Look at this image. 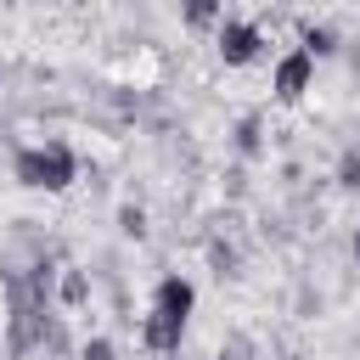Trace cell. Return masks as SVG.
I'll return each mask as SVG.
<instances>
[{
	"label": "cell",
	"mask_w": 360,
	"mask_h": 360,
	"mask_svg": "<svg viewBox=\"0 0 360 360\" xmlns=\"http://www.w3.org/2000/svg\"><path fill=\"white\" fill-rule=\"evenodd\" d=\"M11 169H17V180H22V186H34V191H68V186H73V174H79V163H73L68 141L22 146V152L11 158Z\"/></svg>",
	"instance_id": "6da1fadb"
},
{
	"label": "cell",
	"mask_w": 360,
	"mask_h": 360,
	"mask_svg": "<svg viewBox=\"0 0 360 360\" xmlns=\"http://www.w3.org/2000/svg\"><path fill=\"white\" fill-rule=\"evenodd\" d=\"M309 73H315V62H309L304 51H287V56L276 62V96H281V101H298V96L309 90Z\"/></svg>",
	"instance_id": "277c9868"
},
{
	"label": "cell",
	"mask_w": 360,
	"mask_h": 360,
	"mask_svg": "<svg viewBox=\"0 0 360 360\" xmlns=\"http://www.w3.org/2000/svg\"><path fill=\"white\" fill-rule=\"evenodd\" d=\"M219 56H225V68H248L253 56H259V45H264V34H259V22H242V17H225L219 22Z\"/></svg>",
	"instance_id": "7a4b0ae2"
},
{
	"label": "cell",
	"mask_w": 360,
	"mask_h": 360,
	"mask_svg": "<svg viewBox=\"0 0 360 360\" xmlns=\"http://www.w3.org/2000/svg\"><path fill=\"white\" fill-rule=\"evenodd\" d=\"M236 264H242V253H236L225 236H214V242H208V270L225 281V276H236Z\"/></svg>",
	"instance_id": "ba28073f"
},
{
	"label": "cell",
	"mask_w": 360,
	"mask_h": 360,
	"mask_svg": "<svg viewBox=\"0 0 360 360\" xmlns=\"http://www.w3.org/2000/svg\"><path fill=\"white\" fill-rule=\"evenodd\" d=\"M191 304H197V287H191L186 276H163V281H158V292H152V309H158V315H169V321H180V326H186Z\"/></svg>",
	"instance_id": "3957f363"
},
{
	"label": "cell",
	"mask_w": 360,
	"mask_h": 360,
	"mask_svg": "<svg viewBox=\"0 0 360 360\" xmlns=\"http://www.w3.org/2000/svg\"><path fill=\"white\" fill-rule=\"evenodd\" d=\"M354 259H360V225H354Z\"/></svg>",
	"instance_id": "2e32d148"
},
{
	"label": "cell",
	"mask_w": 360,
	"mask_h": 360,
	"mask_svg": "<svg viewBox=\"0 0 360 360\" xmlns=\"http://www.w3.org/2000/svg\"><path fill=\"white\" fill-rule=\"evenodd\" d=\"M208 360H214V354H208Z\"/></svg>",
	"instance_id": "e0dca14e"
},
{
	"label": "cell",
	"mask_w": 360,
	"mask_h": 360,
	"mask_svg": "<svg viewBox=\"0 0 360 360\" xmlns=\"http://www.w3.org/2000/svg\"><path fill=\"white\" fill-rule=\"evenodd\" d=\"M56 298H62V304H68V309H84V298H90V276H84V270H73V264H68V270H62V276H56Z\"/></svg>",
	"instance_id": "52a82bcc"
},
{
	"label": "cell",
	"mask_w": 360,
	"mask_h": 360,
	"mask_svg": "<svg viewBox=\"0 0 360 360\" xmlns=\"http://www.w3.org/2000/svg\"><path fill=\"white\" fill-rule=\"evenodd\" d=\"M214 360H259V343L248 332H225L219 349H214Z\"/></svg>",
	"instance_id": "9c48e42d"
},
{
	"label": "cell",
	"mask_w": 360,
	"mask_h": 360,
	"mask_svg": "<svg viewBox=\"0 0 360 360\" xmlns=\"http://www.w3.org/2000/svg\"><path fill=\"white\" fill-rule=\"evenodd\" d=\"M231 146H236L242 158H259V152H264V118H259V112L236 118V129H231Z\"/></svg>",
	"instance_id": "8992f818"
},
{
	"label": "cell",
	"mask_w": 360,
	"mask_h": 360,
	"mask_svg": "<svg viewBox=\"0 0 360 360\" xmlns=\"http://www.w3.org/2000/svg\"><path fill=\"white\" fill-rule=\"evenodd\" d=\"M186 22H191V28H214V22H225V11H219L214 0H191V6H186Z\"/></svg>",
	"instance_id": "8fae6325"
},
{
	"label": "cell",
	"mask_w": 360,
	"mask_h": 360,
	"mask_svg": "<svg viewBox=\"0 0 360 360\" xmlns=\"http://www.w3.org/2000/svg\"><path fill=\"white\" fill-rule=\"evenodd\" d=\"M39 349H51V354H68V332H62V321H56V315L45 321V332H39Z\"/></svg>",
	"instance_id": "5bb4252c"
},
{
	"label": "cell",
	"mask_w": 360,
	"mask_h": 360,
	"mask_svg": "<svg viewBox=\"0 0 360 360\" xmlns=\"http://www.w3.org/2000/svg\"><path fill=\"white\" fill-rule=\"evenodd\" d=\"M79 360H118V349H112L107 338H90V343L79 349Z\"/></svg>",
	"instance_id": "9a60e30c"
},
{
	"label": "cell",
	"mask_w": 360,
	"mask_h": 360,
	"mask_svg": "<svg viewBox=\"0 0 360 360\" xmlns=\"http://www.w3.org/2000/svg\"><path fill=\"white\" fill-rule=\"evenodd\" d=\"M332 51H338V34L321 28V22H304V56L315 62V56H332Z\"/></svg>",
	"instance_id": "30bf717a"
},
{
	"label": "cell",
	"mask_w": 360,
	"mask_h": 360,
	"mask_svg": "<svg viewBox=\"0 0 360 360\" xmlns=\"http://www.w3.org/2000/svg\"><path fill=\"white\" fill-rule=\"evenodd\" d=\"M338 186H343V191H360V152H354V146L338 158Z\"/></svg>",
	"instance_id": "4fadbf2b"
},
{
	"label": "cell",
	"mask_w": 360,
	"mask_h": 360,
	"mask_svg": "<svg viewBox=\"0 0 360 360\" xmlns=\"http://www.w3.org/2000/svg\"><path fill=\"white\" fill-rule=\"evenodd\" d=\"M118 231L141 242V236H146V208H141V202H124V208H118Z\"/></svg>",
	"instance_id": "7c38bea8"
},
{
	"label": "cell",
	"mask_w": 360,
	"mask_h": 360,
	"mask_svg": "<svg viewBox=\"0 0 360 360\" xmlns=\"http://www.w3.org/2000/svg\"><path fill=\"white\" fill-rule=\"evenodd\" d=\"M141 338H146V349H152V354H174V349H180V338H186V326L152 309V315H146V326H141Z\"/></svg>",
	"instance_id": "5b68a950"
}]
</instances>
